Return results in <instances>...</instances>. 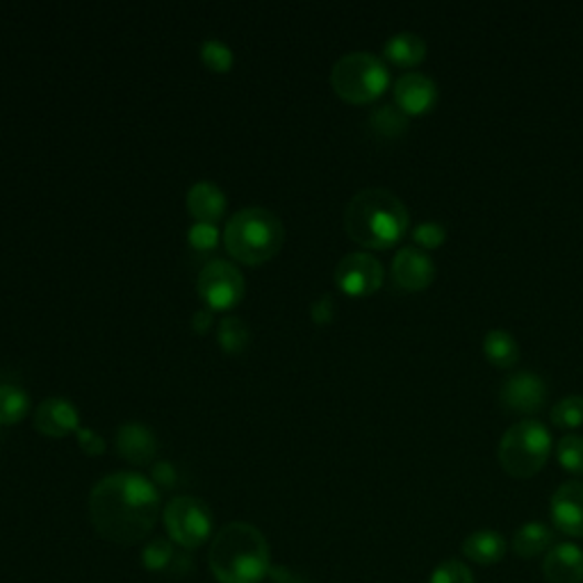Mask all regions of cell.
<instances>
[{
    "label": "cell",
    "mask_w": 583,
    "mask_h": 583,
    "mask_svg": "<svg viewBox=\"0 0 583 583\" xmlns=\"http://www.w3.org/2000/svg\"><path fill=\"white\" fill-rule=\"evenodd\" d=\"M160 516V492L137 472H114L90 492V518L101 538L131 548L146 540Z\"/></svg>",
    "instance_id": "obj_1"
},
{
    "label": "cell",
    "mask_w": 583,
    "mask_h": 583,
    "mask_svg": "<svg viewBox=\"0 0 583 583\" xmlns=\"http://www.w3.org/2000/svg\"><path fill=\"white\" fill-rule=\"evenodd\" d=\"M410 215L397 194L369 187L358 191L344 210V228L356 244L374 251L393 249L402 242Z\"/></svg>",
    "instance_id": "obj_2"
},
{
    "label": "cell",
    "mask_w": 583,
    "mask_h": 583,
    "mask_svg": "<svg viewBox=\"0 0 583 583\" xmlns=\"http://www.w3.org/2000/svg\"><path fill=\"white\" fill-rule=\"evenodd\" d=\"M208 565L219 583H258L269 570V542L249 522H230L212 540Z\"/></svg>",
    "instance_id": "obj_3"
},
{
    "label": "cell",
    "mask_w": 583,
    "mask_h": 583,
    "mask_svg": "<svg viewBox=\"0 0 583 583\" xmlns=\"http://www.w3.org/2000/svg\"><path fill=\"white\" fill-rule=\"evenodd\" d=\"M228 253L244 264H262L274 258L283 242V221L267 208H244L228 219L223 230Z\"/></svg>",
    "instance_id": "obj_4"
},
{
    "label": "cell",
    "mask_w": 583,
    "mask_h": 583,
    "mask_svg": "<svg viewBox=\"0 0 583 583\" xmlns=\"http://www.w3.org/2000/svg\"><path fill=\"white\" fill-rule=\"evenodd\" d=\"M552 454V434L545 424L522 419L499 440V465L513 479H531L545 468Z\"/></svg>",
    "instance_id": "obj_5"
},
{
    "label": "cell",
    "mask_w": 583,
    "mask_h": 583,
    "mask_svg": "<svg viewBox=\"0 0 583 583\" xmlns=\"http://www.w3.org/2000/svg\"><path fill=\"white\" fill-rule=\"evenodd\" d=\"M331 85L346 103L365 105L378 101L385 94L387 85H391V71L374 53H346L331 71Z\"/></svg>",
    "instance_id": "obj_6"
},
{
    "label": "cell",
    "mask_w": 583,
    "mask_h": 583,
    "mask_svg": "<svg viewBox=\"0 0 583 583\" xmlns=\"http://www.w3.org/2000/svg\"><path fill=\"white\" fill-rule=\"evenodd\" d=\"M165 527L174 545L199 550L212 533V513L197 497H176L165 509Z\"/></svg>",
    "instance_id": "obj_7"
},
{
    "label": "cell",
    "mask_w": 583,
    "mask_h": 583,
    "mask_svg": "<svg viewBox=\"0 0 583 583\" xmlns=\"http://www.w3.org/2000/svg\"><path fill=\"white\" fill-rule=\"evenodd\" d=\"M199 296L208 310L236 308L247 292L242 271L228 260H210L199 274Z\"/></svg>",
    "instance_id": "obj_8"
},
{
    "label": "cell",
    "mask_w": 583,
    "mask_h": 583,
    "mask_svg": "<svg viewBox=\"0 0 583 583\" xmlns=\"http://www.w3.org/2000/svg\"><path fill=\"white\" fill-rule=\"evenodd\" d=\"M385 271L378 258L365 251L346 253L335 267V285L348 296H369L381 290Z\"/></svg>",
    "instance_id": "obj_9"
},
{
    "label": "cell",
    "mask_w": 583,
    "mask_h": 583,
    "mask_svg": "<svg viewBox=\"0 0 583 583\" xmlns=\"http://www.w3.org/2000/svg\"><path fill=\"white\" fill-rule=\"evenodd\" d=\"M548 399V385L533 372H518L501 385L499 402L503 410L516 415H533Z\"/></svg>",
    "instance_id": "obj_10"
},
{
    "label": "cell",
    "mask_w": 583,
    "mask_h": 583,
    "mask_svg": "<svg viewBox=\"0 0 583 583\" xmlns=\"http://www.w3.org/2000/svg\"><path fill=\"white\" fill-rule=\"evenodd\" d=\"M393 281L397 290L408 294L429 290L436 281V262L417 247H404L393 260Z\"/></svg>",
    "instance_id": "obj_11"
},
{
    "label": "cell",
    "mask_w": 583,
    "mask_h": 583,
    "mask_svg": "<svg viewBox=\"0 0 583 583\" xmlns=\"http://www.w3.org/2000/svg\"><path fill=\"white\" fill-rule=\"evenodd\" d=\"M438 85L429 75L410 71L404 73L395 83V105L406 116H424L429 114L438 103Z\"/></svg>",
    "instance_id": "obj_12"
},
{
    "label": "cell",
    "mask_w": 583,
    "mask_h": 583,
    "mask_svg": "<svg viewBox=\"0 0 583 583\" xmlns=\"http://www.w3.org/2000/svg\"><path fill=\"white\" fill-rule=\"evenodd\" d=\"M554 527L570 535L583 538V481H565L556 488L550 501Z\"/></svg>",
    "instance_id": "obj_13"
},
{
    "label": "cell",
    "mask_w": 583,
    "mask_h": 583,
    "mask_svg": "<svg viewBox=\"0 0 583 583\" xmlns=\"http://www.w3.org/2000/svg\"><path fill=\"white\" fill-rule=\"evenodd\" d=\"M37 431L46 438H64L81 429V415L77 408L64 397H51L39 404L34 413Z\"/></svg>",
    "instance_id": "obj_14"
},
{
    "label": "cell",
    "mask_w": 583,
    "mask_h": 583,
    "mask_svg": "<svg viewBox=\"0 0 583 583\" xmlns=\"http://www.w3.org/2000/svg\"><path fill=\"white\" fill-rule=\"evenodd\" d=\"M542 576L548 583H583V550L572 542L554 545L542 561Z\"/></svg>",
    "instance_id": "obj_15"
},
{
    "label": "cell",
    "mask_w": 583,
    "mask_h": 583,
    "mask_svg": "<svg viewBox=\"0 0 583 583\" xmlns=\"http://www.w3.org/2000/svg\"><path fill=\"white\" fill-rule=\"evenodd\" d=\"M116 451L133 465H148L158 454V438H155L148 426L128 421L116 431Z\"/></svg>",
    "instance_id": "obj_16"
},
{
    "label": "cell",
    "mask_w": 583,
    "mask_h": 583,
    "mask_svg": "<svg viewBox=\"0 0 583 583\" xmlns=\"http://www.w3.org/2000/svg\"><path fill=\"white\" fill-rule=\"evenodd\" d=\"M226 194L212 180H199L187 189V212L201 223H217L226 215Z\"/></svg>",
    "instance_id": "obj_17"
},
{
    "label": "cell",
    "mask_w": 583,
    "mask_h": 583,
    "mask_svg": "<svg viewBox=\"0 0 583 583\" xmlns=\"http://www.w3.org/2000/svg\"><path fill=\"white\" fill-rule=\"evenodd\" d=\"M509 552V540L499 531L483 529L462 540V556L477 565H497Z\"/></svg>",
    "instance_id": "obj_18"
},
{
    "label": "cell",
    "mask_w": 583,
    "mask_h": 583,
    "mask_svg": "<svg viewBox=\"0 0 583 583\" xmlns=\"http://www.w3.org/2000/svg\"><path fill=\"white\" fill-rule=\"evenodd\" d=\"M552 548H554V529L542 522L522 524L511 540V550L516 552V556L524 561L542 556Z\"/></svg>",
    "instance_id": "obj_19"
},
{
    "label": "cell",
    "mask_w": 583,
    "mask_h": 583,
    "mask_svg": "<svg viewBox=\"0 0 583 583\" xmlns=\"http://www.w3.org/2000/svg\"><path fill=\"white\" fill-rule=\"evenodd\" d=\"M383 58L395 66H417L426 58V42L415 32H397L385 42Z\"/></svg>",
    "instance_id": "obj_20"
},
{
    "label": "cell",
    "mask_w": 583,
    "mask_h": 583,
    "mask_svg": "<svg viewBox=\"0 0 583 583\" xmlns=\"http://www.w3.org/2000/svg\"><path fill=\"white\" fill-rule=\"evenodd\" d=\"M483 354L486 361L497 369H511L520 361V346L509 331L492 329L483 337Z\"/></svg>",
    "instance_id": "obj_21"
},
{
    "label": "cell",
    "mask_w": 583,
    "mask_h": 583,
    "mask_svg": "<svg viewBox=\"0 0 583 583\" xmlns=\"http://www.w3.org/2000/svg\"><path fill=\"white\" fill-rule=\"evenodd\" d=\"M369 128L383 139H399L408 133V116L393 103L378 105L369 114Z\"/></svg>",
    "instance_id": "obj_22"
},
{
    "label": "cell",
    "mask_w": 583,
    "mask_h": 583,
    "mask_svg": "<svg viewBox=\"0 0 583 583\" xmlns=\"http://www.w3.org/2000/svg\"><path fill=\"white\" fill-rule=\"evenodd\" d=\"M30 410V395L14 383H0V424H19Z\"/></svg>",
    "instance_id": "obj_23"
},
{
    "label": "cell",
    "mask_w": 583,
    "mask_h": 583,
    "mask_svg": "<svg viewBox=\"0 0 583 583\" xmlns=\"http://www.w3.org/2000/svg\"><path fill=\"white\" fill-rule=\"evenodd\" d=\"M217 337L226 354H240L251 342V331L240 317H223L219 322Z\"/></svg>",
    "instance_id": "obj_24"
},
{
    "label": "cell",
    "mask_w": 583,
    "mask_h": 583,
    "mask_svg": "<svg viewBox=\"0 0 583 583\" xmlns=\"http://www.w3.org/2000/svg\"><path fill=\"white\" fill-rule=\"evenodd\" d=\"M176 561V550H174V542L165 540V538H155L150 540L148 545L142 552V563L148 572H163L167 568H171Z\"/></svg>",
    "instance_id": "obj_25"
},
{
    "label": "cell",
    "mask_w": 583,
    "mask_h": 583,
    "mask_svg": "<svg viewBox=\"0 0 583 583\" xmlns=\"http://www.w3.org/2000/svg\"><path fill=\"white\" fill-rule=\"evenodd\" d=\"M556 458L565 472L583 477V436L570 434L561 438L556 445Z\"/></svg>",
    "instance_id": "obj_26"
},
{
    "label": "cell",
    "mask_w": 583,
    "mask_h": 583,
    "mask_svg": "<svg viewBox=\"0 0 583 583\" xmlns=\"http://www.w3.org/2000/svg\"><path fill=\"white\" fill-rule=\"evenodd\" d=\"M550 417H552V424L559 426V429H576V426L583 424V397L570 395L556 402Z\"/></svg>",
    "instance_id": "obj_27"
},
{
    "label": "cell",
    "mask_w": 583,
    "mask_h": 583,
    "mask_svg": "<svg viewBox=\"0 0 583 583\" xmlns=\"http://www.w3.org/2000/svg\"><path fill=\"white\" fill-rule=\"evenodd\" d=\"M201 60L208 69L217 71V73H226L232 69V62H236V58H232V51L230 46H226L223 42H219V39H206V42L201 44Z\"/></svg>",
    "instance_id": "obj_28"
},
{
    "label": "cell",
    "mask_w": 583,
    "mask_h": 583,
    "mask_svg": "<svg viewBox=\"0 0 583 583\" xmlns=\"http://www.w3.org/2000/svg\"><path fill=\"white\" fill-rule=\"evenodd\" d=\"M429 583H477V579L462 561L447 559L431 572Z\"/></svg>",
    "instance_id": "obj_29"
},
{
    "label": "cell",
    "mask_w": 583,
    "mask_h": 583,
    "mask_svg": "<svg viewBox=\"0 0 583 583\" xmlns=\"http://www.w3.org/2000/svg\"><path fill=\"white\" fill-rule=\"evenodd\" d=\"M413 240H415L417 249L434 251V249H440L447 242V230L438 221H424V223L415 226Z\"/></svg>",
    "instance_id": "obj_30"
},
{
    "label": "cell",
    "mask_w": 583,
    "mask_h": 583,
    "mask_svg": "<svg viewBox=\"0 0 583 583\" xmlns=\"http://www.w3.org/2000/svg\"><path fill=\"white\" fill-rule=\"evenodd\" d=\"M187 242L194 251H212L219 244V228L217 223H201L194 221L187 230Z\"/></svg>",
    "instance_id": "obj_31"
},
{
    "label": "cell",
    "mask_w": 583,
    "mask_h": 583,
    "mask_svg": "<svg viewBox=\"0 0 583 583\" xmlns=\"http://www.w3.org/2000/svg\"><path fill=\"white\" fill-rule=\"evenodd\" d=\"M153 483L160 488H174L178 483V472L169 460H158L153 465Z\"/></svg>",
    "instance_id": "obj_32"
},
{
    "label": "cell",
    "mask_w": 583,
    "mask_h": 583,
    "mask_svg": "<svg viewBox=\"0 0 583 583\" xmlns=\"http://www.w3.org/2000/svg\"><path fill=\"white\" fill-rule=\"evenodd\" d=\"M75 436H77V445H81V449H83L85 454H90V456H101V454L105 451V440H103L96 431L85 429V426H83V429H77V431H75Z\"/></svg>",
    "instance_id": "obj_33"
},
{
    "label": "cell",
    "mask_w": 583,
    "mask_h": 583,
    "mask_svg": "<svg viewBox=\"0 0 583 583\" xmlns=\"http://www.w3.org/2000/svg\"><path fill=\"white\" fill-rule=\"evenodd\" d=\"M310 315H313V320L317 324H329L335 317V303H333V299L331 296H320L313 303V310H310Z\"/></svg>",
    "instance_id": "obj_34"
},
{
    "label": "cell",
    "mask_w": 583,
    "mask_h": 583,
    "mask_svg": "<svg viewBox=\"0 0 583 583\" xmlns=\"http://www.w3.org/2000/svg\"><path fill=\"white\" fill-rule=\"evenodd\" d=\"M191 326L197 329V333H206L210 326H212V310L204 308V310H197L191 317Z\"/></svg>",
    "instance_id": "obj_35"
}]
</instances>
